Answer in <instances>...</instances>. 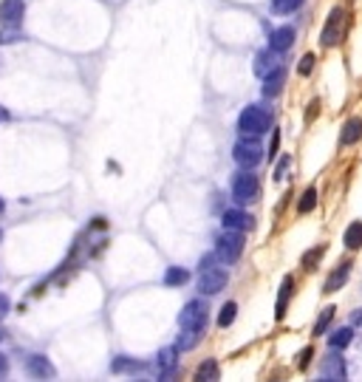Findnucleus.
<instances>
[{
    "label": "nucleus",
    "mask_w": 362,
    "mask_h": 382,
    "mask_svg": "<svg viewBox=\"0 0 362 382\" xmlns=\"http://www.w3.org/2000/svg\"><path fill=\"white\" fill-rule=\"evenodd\" d=\"M334 306H326V309L320 312V318H317V323H314V334H326V329L331 326V320H334Z\"/></svg>",
    "instance_id": "obj_28"
},
{
    "label": "nucleus",
    "mask_w": 362,
    "mask_h": 382,
    "mask_svg": "<svg viewBox=\"0 0 362 382\" xmlns=\"http://www.w3.org/2000/svg\"><path fill=\"white\" fill-rule=\"evenodd\" d=\"M312 68H314V54H306V57L300 60V68H298V71L306 76V74H312Z\"/></svg>",
    "instance_id": "obj_31"
},
{
    "label": "nucleus",
    "mask_w": 362,
    "mask_h": 382,
    "mask_svg": "<svg viewBox=\"0 0 362 382\" xmlns=\"http://www.w3.org/2000/svg\"><path fill=\"white\" fill-rule=\"evenodd\" d=\"M292 43H295V29H292V26L272 29V34H269V48H274V51H280V54H283Z\"/></svg>",
    "instance_id": "obj_16"
},
{
    "label": "nucleus",
    "mask_w": 362,
    "mask_h": 382,
    "mask_svg": "<svg viewBox=\"0 0 362 382\" xmlns=\"http://www.w3.org/2000/svg\"><path fill=\"white\" fill-rule=\"evenodd\" d=\"M235 312H238V306H235L232 300L224 303V309H221V315H218V326H221V329L232 326V323H235Z\"/></svg>",
    "instance_id": "obj_29"
},
{
    "label": "nucleus",
    "mask_w": 362,
    "mask_h": 382,
    "mask_svg": "<svg viewBox=\"0 0 362 382\" xmlns=\"http://www.w3.org/2000/svg\"><path fill=\"white\" fill-rule=\"evenodd\" d=\"M288 165H292V159L286 156V159H283V162L277 165V170H274V179H283V173H286V168H288Z\"/></svg>",
    "instance_id": "obj_33"
},
{
    "label": "nucleus",
    "mask_w": 362,
    "mask_h": 382,
    "mask_svg": "<svg viewBox=\"0 0 362 382\" xmlns=\"http://www.w3.org/2000/svg\"><path fill=\"white\" fill-rule=\"evenodd\" d=\"M241 255H244V233L224 226V233L215 238V258L221 264H235Z\"/></svg>",
    "instance_id": "obj_1"
},
{
    "label": "nucleus",
    "mask_w": 362,
    "mask_h": 382,
    "mask_svg": "<svg viewBox=\"0 0 362 382\" xmlns=\"http://www.w3.org/2000/svg\"><path fill=\"white\" fill-rule=\"evenodd\" d=\"M195 379H201V382H215V379H218V362H215V360H204V362L198 365V371H195Z\"/></svg>",
    "instance_id": "obj_21"
},
{
    "label": "nucleus",
    "mask_w": 362,
    "mask_h": 382,
    "mask_svg": "<svg viewBox=\"0 0 362 382\" xmlns=\"http://www.w3.org/2000/svg\"><path fill=\"white\" fill-rule=\"evenodd\" d=\"M207 303L204 300H190L181 315H179V326L181 329H195V332H204L207 329Z\"/></svg>",
    "instance_id": "obj_6"
},
{
    "label": "nucleus",
    "mask_w": 362,
    "mask_h": 382,
    "mask_svg": "<svg viewBox=\"0 0 362 382\" xmlns=\"http://www.w3.org/2000/svg\"><path fill=\"white\" fill-rule=\"evenodd\" d=\"M314 207H317V190H314V187H309V190L303 193L300 204H298V212H300V215H309Z\"/></svg>",
    "instance_id": "obj_26"
},
{
    "label": "nucleus",
    "mask_w": 362,
    "mask_h": 382,
    "mask_svg": "<svg viewBox=\"0 0 362 382\" xmlns=\"http://www.w3.org/2000/svg\"><path fill=\"white\" fill-rule=\"evenodd\" d=\"M26 15V0H0V23L20 26Z\"/></svg>",
    "instance_id": "obj_9"
},
{
    "label": "nucleus",
    "mask_w": 362,
    "mask_h": 382,
    "mask_svg": "<svg viewBox=\"0 0 362 382\" xmlns=\"http://www.w3.org/2000/svg\"><path fill=\"white\" fill-rule=\"evenodd\" d=\"M232 159H235L241 168L255 170V168L263 162V147L258 144V136H244V139H238L235 147H232Z\"/></svg>",
    "instance_id": "obj_4"
},
{
    "label": "nucleus",
    "mask_w": 362,
    "mask_h": 382,
    "mask_svg": "<svg viewBox=\"0 0 362 382\" xmlns=\"http://www.w3.org/2000/svg\"><path fill=\"white\" fill-rule=\"evenodd\" d=\"M18 40H26L20 26H4V29H0V46H12Z\"/></svg>",
    "instance_id": "obj_24"
},
{
    "label": "nucleus",
    "mask_w": 362,
    "mask_h": 382,
    "mask_svg": "<svg viewBox=\"0 0 362 382\" xmlns=\"http://www.w3.org/2000/svg\"><path fill=\"white\" fill-rule=\"evenodd\" d=\"M342 29H345V9H342V6H334V9L328 12V20H326L323 34H320L323 46H326V48L340 46V40H342Z\"/></svg>",
    "instance_id": "obj_7"
},
{
    "label": "nucleus",
    "mask_w": 362,
    "mask_h": 382,
    "mask_svg": "<svg viewBox=\"0 0 362 382\" xmlns=\"http://www.w3.org/2000/svg\"><path fill=\"white\" fill-rule=\"evenodd\" d=\"M9 374V360H6V354H0V379H4Z\"/></svg>",
    "instance_id": "obj_34"
},
{
    "label": "nucleus",
    "mask_w": 362,
    "mask_h": 382,
    "mask_svg": "<svg viewBox=\"0 0 362 382\" xmlns=\"http://www.w3.org/2000/svg\"><path fill=\"white\" fill-rule=\"evenodd\" d=\"M280 65V51H274V48H266V51H260L258 57H255V74L258 76H266L269 71H274Z\"/></svg>",
    "instance_id": "obj_17"
},
{
    "label": "nucleus",
    "mask_w": 362,
    "mask_h": 382,
    "mask_svg": "<svg viewBox=\"0 0 362 382\" xmlns=\"http://www.w3.org/2000/svg\"><path fill=\"white\" fill-rule=\"evenodd\" d=\"M342 244H345L348 250H359V247H362V221L348 224L345 236H342Z\"/></svg>",
    "instance_id": "obj_20"
},
{
    "label": "nucleus",
    "mask_w": 362,
    "mask_h": 382,
    "mask_svg": "<svg viewBox=\"0 0 362 382\" xmlns=\"http://www.w3.org/2000/svg\"><path fill=\"white\" fill-rule=\"evenodd\" d=\"M198 272H201L198 275V292L201 294H218L227 286V280H230L227 269L224 266H215V264H209V266H204Z\"/></svg>",
    "instance_id": "obj_5"
},
{
    "label": "nucleus",
    "mask_w": 362,
    "mask_h": 382,
    "mask_svg": "<svg viewBox=\"0 0 362 382\" xmlns=\"http://www.w3.org/2000/svg\"><path fill=\"white\" fill-rule=\"evenodd\" d=\"M269 125H272V116H269V111L260 108V105H249V108H244L241 116H238V130H241L244 136H263V133L269 130Z\"/></svg>",
    "instance_id": "obj_2"
},
{
    "label": "nucleus",
    "mask_w": 362,
    "mask_h": 382,
    "mask_svg": "<svg viewBox=\"0 0 362 382\" xmlns=\"http://www.w3.org/2000/svg\"><path fill=\"white\" fill-rule=\"evenodd\" d=\"M351 340H354V332H351L348 326H342V329H337V332L328 337V346H331V348H345Z\"/></svg>",
    "instance_id": "obj_25"
},
{
    "label": "nucleus",
    "mask_w": 362,
    "mask_h": 382,
    "mask_svg": "<svg viewBox=\"0 0 362 382\" xmlns=\"http://www.w3.org/2000/svg\"><path fill=\"white\" fill-rule=\"evenodd\" d=\"M232 198L238 201V204H252V201H258V193H260V182H258V176L252 173V170H238L235 176H232Z\"/></svg>",
    "instance_id": "obj_3"
},
{
    "label": "nucleus",
    "mask_w": 362,
    "mask_h": 382,
    "mask_svg": "<svg viewBox=\"0 0 362 382\" xmlns=\"http://www.w3.org/2000/svg\"><path fill=\"white\" fill-rule=\"evenodd\" d=\"M283 86H286V68L283 65H277L274 71H269L263 76V94L266 97H277L283 91Z\"/></svg>",
    "instance_id": "obj_12"
},
{
    "label": "nucleus",
    "mask_w": 362,
    "mask_h": 382,
    "mask_svg": "<svg viewBox=\"0 0 362 382\" xmlns=\"http://www.w3.org/2000/svg\"><path fill=\"white\" fill-rule=\"evenodd\" d=\"M351 320H354V326H362V309H359V312H354V318H351Z\"/></svg>",
    "instance_id": "obj_35"
},
{
    "label": "nucleus",
    "mask_w": 362,
    "mask_h": 382,
    "mask_svg": "<svg viewBox=\"0 0 362 382\" xmlns=\"http://www.w3.org/2000/svg\"><path fill=\"white\" fill-rule=\"evenodd\" d=\"M0 241H4V229H0Z\"/></svg>",
    "instance_id": "obj_39"
},
{
    "label": "nucleus",
    "mask_w": 362,
    "mask_h": 382,
    "mask_svg": "<svg viewBox=\"0 0 362 382\" xmlns=\"http://www.w3.org/2000/svg\"><path fill=\"white\" fill-rule=\"evenodd\" d=\"M221 224H224L227 229H238V233H246V229L255 226V218H252L249 212H244V210H227V212L221 215Z\"/></svg>",
    "instance_id": "obj_10"
},
{
    "label": "nucleus",
    "mask_w": 362,
    "mask_h": 382,
    "mask_svg": "<svg viewBox=\"0 0 362 382\" xmlns=\"http://www.w3.org/2000/svg\"><path fill=\"white\" fill-rule=\"evenodd\" d=\"M187 280H190V272L181 269V266H170V269L165 272V283H167V286H184Z\"/></svg>",
    "instance_id": "obj_23"
},
{
    "label": "nucleus",
    "mask_w": 362,
    "mask_h": 382,
    "mask_svg": "<svg viewBox=\"0 0 362 382\" xmlns=\"http://www.w3.org/2000/svg\"><path fill=\"white\" fill-rule=\"evenodd\" d=\"M26 371H29L32 376H37V379H46V376L51 379V376L57 374V371H54V365H51L43 354H32V357L26 360Z\"/></svg>",
    "instance_id": "obj_14"
},
{
    "label": "nucleus",
    "mask_w": 362,
    "mask_h": 382,
    "mask_svg": "<svg viewBox=\"0 0 362 382\" xmlns=\"http://www.w3.org/2000/svg\"><path fill=\"white\" fill-rule=\"evenodd\" d=\"M323 255H326V247H314V250H309V252L303 255V266H306V269L312 272V269L317 266V261H320Z\"/></svg>",
    "instance_id": "obj_30"
},
{
    "label": "nucleus",
    "mask_w": 362,
    "mask_h": 382,
    "mask_svg": "<svg viewBox=\"0 0 362 382\" xmlns=\"http://www.w3.org/2000/svg\"><path fill=\"white\" fill-rule=\"evenodd\" d=\"M176 362H179V357H176V348L170 346V348H162V351L156 354L153 368H156L159 376H170V374L176 371Z\"/></svg>",
    "instance_id": "obj_13"
},
{
    "label": "nucleus",
    "mask_w": 362,
    "mask_h": 382,
    "mask_svg": "<svg viewBox=\"0 0 362 382\" xmlns=\"http://www.w3.org/2000/svg\"><path fill=\"white\" fill-rule=\"evenodd\" d=\"M306 0H269V6L274 15H292L295 9H300Z\"/></svg>",
    "instance_id": "obj_22"
},
{
    "label": "nucleus",
    "mask_w": 362,
    "mask_h": 382,
    "mask_svg": "<svg viewBox=\"0 0 362 382\" xmlns=\"http://www.w3.org/2000/svg\"><path fill=\"white\" fill-rule=\"evenodd\" d=\"M9 309H12V303H9V297H6V294H0V320H4V318L9 315Z\"/></svg>",
    "instance_id": "obj_32"
},
{
    "label": "nucleus",
    "mask_w": 362,
    "mask_h": 382,
    "mask_svg": "<svg viewBox=\"0 0 362 382\" xmlns=\"http://www.w3.org/2000/svg\"><path fill=\"white\" fill-rule=\"evenodd\" d=\"M9 119V111H4V108H0V122H6Z\"/></svg>",
    "instance_id": "obj_36"
},
{
    "label": "nucleus",
    "mask_w": 362,
    "mask_h": 382,
    "mask_svg": "<svg viewBox=\"0 0 362 382\" xmlns=\"http://www.w3.org/2000/svg\"><path fill=\"white\" fill-rule=\"evenodd\" d=\"M204 337V332H195V329H181V334H179V348H193L198 340Z\"/></svg>",
    "instance_id": "obj_27"
},
{
    "label": "nucleus",
    "mask_w": 362,
    "mask_h": 382,
    "mask_svg": "<svg viewBox=\"0 0 362 382\" xmlns=\"http://www.w3.org/2000/svg\"><path fill=\"white\" fill-rule=\"evenodd\" d=\"M144 368H148V365H144V362H139V360H127V357H116L113 362H111V371L113 374H139V371H144Z\"/></svg>",
    "instance_id": "obj_19"
},
{
    "label": "nucleus",
    "mask_w": 362,
    "mask_h": 382,
    "mask_svg": "<svg viewBox=\"0 0 362 382\" xmlns=\"http://www.w3.org/2000/svg\"><path fill=\"white\" fill-rule=\"evenodd\" d=\"M348 275H351V264L348 261H342L331 275H328V280H326V286H323V292L326 294H334L340 286H345V280H348Z\"/></svg>",
    "instance_id": "obj_18"
},
{
    "label": "nucleus",
    "mask_w": 362,
    "mask_h": 382,
    "mask_svg": "<svg viewBox=\"0 0 362 382\" xmlns=\"http://www.w3.org/2000/svg\"><path fill=\"white\" fill-rule=\"evenodd\" d=\"M292 292H295V278L286 275L283 283H280V294H277V306H274V318L283 320L286 318V309H288V300H292Z\"/></svg>",
    "instance_id": "obj_11"
},
{
    "label": "nucleus",
    "mask_w": 362,
    "mask_h": 382,
    "mask_svg": "<svg viewBox=\"0 0 362 382\" xmlns=\"http://www.w3.org/2000/svg\"><path fill=\"white\" fill-rule=\"evenodd\" d=\"M362 139V116H351L345 125H342V130H340V144L342 147H351V144H356Z\"/></svg>",
    "instance_id": "obj_15"
},
{
    "label": "nucleus",
    "mask_w": 362,
    "mask_h": 382,
    "mask_svg": "<svg viewBox=\"0 0 362 382\" xmlns=\"http://www.w3.org/2000/svg\"><path fill=\"white\" fill-rule=\"evenodd\" d=\"M320 379H323V382L345 379V360L337 354V348H331V354L323 360V365H320Z\"/></svg>",
    "instance_id": "obj_8"
},
{
    "label": "nucleus",
    "mask_w": 362,
    "mask_h": 382,
    "mask_svg": "<svg viewBox=\"0 0 362 382\" xmlns=\"http://www.w3.org/2000/svg\"><path fill=\"white\" fill-rule=\"evenodd\" d=\"M4 210H6V201H4V198H0V212H4Z\"/></svg>",
    "instance_id": "obj_37"
},
{
    "label": "nucleus",
    "mask_w": 362,
    "mask_h": 382,
    "mask_svg": "<svg viewBox=\"0 0 362 382\" xmlns=\"http://www.w3.org/2000/svg\"><path fill=\"white\" fill-rule=\"evenodd\" d=\"M4 337H6V334H4V329H0V343H4Z\"/></svg>",
    "instance_id": "obj_38"
}]
</instances>
